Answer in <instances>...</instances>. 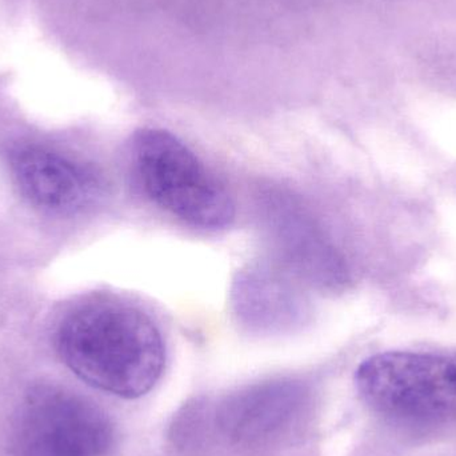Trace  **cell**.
Here are the masks:
<instances>
[{"label": "cell", "mask_w": 456, "mask_h": 456, "mask_svg": "<svg viewBox=\"0 0 456 456\" xmlns=\"http://www.w3.org/2000/svg\"><path fill=\"white\" fill-rule=\"evenodd\" d=\"M11 171L21 194L50 213H80L103 192L95 168L48 147H19L11 154Z\"/></svg>", "instance_id": "6"}, {"label": "cell", "mask_w": 456, "mask_h": 456, "mask_svg": "<svg viewBox=\"0 0 456 456\" xmlns=\"http://www.w3.org/2000/svg\"><path fill=\"white\" fill-rule=\"evenodd\" d=\"M56 348L63 363L96 390L123 399L147 395L162 378V332L141 308L96 302L61 322Z\"/></svg>", "instance_id": "1"}, {"label": "cell", "mask_w": 456, "mask_h": 456, "mask_svg": "<svg viewBox=\"0 0 456 456\" xmlns=\"http://www.w3.org/2000/svg\"><path fill=\"white\" fill-rule=\"evenodd\" d=\"M364 403L390 422L436 428L456 420V353L388 351L355 375Z\"/></svg>", "instance_id": "3"}, {"label": "cell", "mask_w": 456, "mask_h": 456, "mask_svg": "<svg viewBox=\"0 0 456 456\" xmlns=\"http://www.w3.org/2000/svg\"><path fill=\"white\" fill-rule=\"evenodd\" d=\"M131 165L142 191L166 213L191 226H230L235 205L221 179L178 136L144 128L131 146Z\"/></svg>", "instance_id": "2"}, {"label": "cell", "mask_w": 456, "mask_h": 456, "mask_svg": "<svg viewBox=\"0 0 456 456\" xmlns=\"http://www.w3.org/2000/svg\"><path fill=\"white\" fill-rule=\"evenodd\" d=\"M259 200L263 227L281 270L324 291H337L348 283L345 257L299 198L267 189Z\"/></svg>", "instance_id": "5"}, {"label": "cell", "mask_w": 456, "mask_h": 456, "mask_svg": "<svg viewBox=\"0 0 456 456\" xmlns=\"http://www.w3.org/2000/svg\"><path fill=\"white\" fill-rule=\"evenodd\" d=\"M232 295L239 319L260 331L291 329L308 315L305 295L281 267L251 265L239 275Z\"/></svg>", "instance_id": "8"}, {"label": "cell", "mask_w": 456, "mask_h": 456, "mask_svg": "<svg viewBox=\"0 0 456 456\" xmlns=\"http://www.w3.org/2000/svg\"><path fill=\"white\" fill-rule=\"evenodd\" d=\"M305 403L302 385L294 380H271L227 398L219 411V425L232 441L262 444L286 431Z\"/></svg>", "instance_id": "7"}, {"label": "cell", "mask_w": 456, "mask_h": 456, "mask_svg": "<svg viewBox=\"0 0 456 456\" xmlns=\"http://www.w3.org/2000/svg\"><path fill=\"white\" fill-rule=\"evenodd\" d=\"M114 428L91 399L42 383L24 394L12 425V456H104Z\"/></svg>", "instance_id": "4"}]
</instances>
